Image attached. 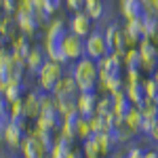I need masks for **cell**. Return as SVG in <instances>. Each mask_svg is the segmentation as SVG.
Here are the masks:
<instances>
[{
    "label": "cell",
    "mask_w": 158,
    "mask_h": 158,
    "mask_svg": "<svg viewBox=\"0 0 158 158\" xmlns=\"http://www.w3.org/2000/svg\"><path fill=\"white\" fill-rule=\"evenodd\" d=\"M72 74L78 82L80 91H97L99 86V68L97 61L91 57H82V59L74 61L72 65Z\"/></svg>",
    "instance_id": "cell-1"
},
{
    "label": "cell",
    "mask_w": 158,
    "mask_h": 158,
    "mask_svg": "<svg viewBox=\"0 0 158 158\" xmlns=\"http://www.w3.org/2000/svg\"><path fill=\"white\" fill-rule=\"evenodd\" d=\"M36 6L38 4L32 2V0H21L19 9L13 15V19H15V23L19 27V32L25 34V36H30V38L40 30V23H38V17H36Z\"/></svg>",
    "instance_id": "cell-2"
},
{
    "label": "cell",
    "mask_w": 158,
    "mask_h": 158,
    "mask_svg": "<svg viewBox=\"0 0 158 158\" xmlns=\"http://www.w3.org/2000/svg\"><path fill=\"white\" fill-rule=\"evenodd\" d=\"M65 74V70H63V63H57V61H47L44 63V68L38 72L36 80H38V86L42 89V91H49V93H53V89H55V85L61 80V76Z\"/></svg>",
    "instance_id": "cell-3"
},
{
    "label": "cell",
    "mask_w": 158,
    "mask_h": 158,
    "mask_svg": "<svg viewBox=\"0 0 158 158\" xmlns=\"http://www.w3.org/2000/svg\"><path fill=\"white\" fill-rule=\"evenodd\" d=\"M85 47H86V57L91 59H103L110 55V47H108V40H106V34L101 30H93L89 38L85 40Z\"/></svg>",
    "instance_id": "cell-4"
},
{
    "label": "cell",
    "mask_w": 158,
    "mask_h": 158,
    "mask_svg": "<svg viewBox=\"0 0 158 158\" xmlns=\"http://www.w3.org/2000/svg\"><path fill=\"white\" fill-rule=\"evenodd\" d=\"M122 57H124V53H110L108 57L97 61L99 82H103L106 78H112V76H122V70H124Z\"/></svg>",
    "instance_id": "cell-5"
},
{
    "label": "cell",
    "mask_w": 158,
    "mask_h": 158,
    "mask_svg": "<svg viewBox=\"0 0 158 158\" xmlns=\"http://www.w3.org/2000/svg\"><path fill=\"white\" fill-rule=\"evenodd\" d=\"M139 55H141V63H143V72L154 74L158 68V44L152 38H146L143 42H139Z\"/></svg>",
    "instance_id": "cell-6"
},
{
    "label": "cell",
    "mask_w": 158,
    "mask_h": 158,
    "mask_svg": "<svg viewBox=\"0 0 158 158\" xmlns=\"http://www.w3.org/2000/svg\"><path fill=\"white\" fill-rule=\"evenodd\" d=\"M97 101L99 95L97 91H80L78 97H76V108H78V114L82 118H91L97 114Z\"/></svg>",
    "instance_id": "cell-7"
},
{
    "label": "cell",
    "mask_w": 158,
    "mask_h": 158,
    "mask_svg": "<svg viewBox=\"0 0 158 158\" xmlns=\"http://www.w3.org/2000/svg\"><path fill=\"white\" fill-rule=\"evenodd\" d=\"M0 93L9 103H15V101H21L27 95V85H25L23 78H15V80L0 85Z\"/></svg>",
    "instance_id": "cell-8"
},
{
    "label": "cell",
    "mask_w": 158,
    "mask_h": 158,
    "mask_svg": "<svg viewBox=\"0 0 158 158\" xmlns=\"http://www.w3.org/2000/svg\"><path fill=\"white\" fill-rule=\"evenodd\" d=\"M63 53H65V59L68 61H78L86 57V47H85V38L68 34L63 40Z\"/></svg>",
    "instance_id": "cell-9"
},
{
    "label": "cell",
    "mask_w": 158,
    "mask_h": 158,
    "mask_svg": "<svg viewBox=\"0 0 158 158\" xmlns=\"http://www.w3.org/2000/svg\"><path fill=\"white\" fill-rule=\"evenodd\" d=\"M19 152H21L23 158H49V154H51L49 150H47V146L38 137H34L32 133L25 137V141L21 143Z\"/></svg>",
    "instance_id": "cell-10"
},
{
    "label": "cell",
    "mask_w": 158,
    "mask_h": 158,
    "mask_svg": "<svg viewBox=\"0 0 158 158\" xmlns=\"http://www.w3.org/2000/svg\"><path fill=\"white\" fill-rule=\"evenodd\" d=\"M70 34H74V36H80V38H89V34L93 32V19L86 15L85 11H78L74 13V17L70 19Z\"/></svg>",
    "instance_id": "cell-11"
},
{
    "label": "cell",
    "mask_w": 158,
    "mask_h": 158,
    "mask_svg": "<svg viewBox=\"0 0 158 158\" xmlns=\"http://www.w3.org/2000/svg\"><path fill=\"white\" fill-rule=\"evenodd\" d=\"M122 30H124V36H127L129 47H139V42H143L148 38L146 30H143V17L141 19H133V21H124Z\"/></svg>",
    "instance_id": "cell-12"
},
{
    "label": "cell",
    "mask_w": 158,
    "mask_h": 158,
    "mask_svg": "<svg viewBox=\"0 0 158 158\" xmlns=\"http://www.w3.org/2000/svg\"><path fill=\"white\" fill-rule=\"evenodd\" d=\"M70 34V25L61 17H53V21L47 25L44 30V40H53V42H63L65 36Z\"/></svg>",
    "instance_id": "cell-13"
},
{
    "label": "cell",
    "mask_w": 158,
    "mask_h": 158,
    "mask_svg": "<svg viewBox=\"0 0 158 158\" xmlns=\"http://www.w3.org/2000/svg\"><path fill=\"white\" fill-rule=\"evenodd\" d=\"M118 9L124 21H133V19H141L146 15L143 2L141 0H118Z\"/></svg>",
    "instance_id": "cell-14"
},
{
    "label": "cell",
    "mask_w": 158,
    "mask_h": 158,
    "mask_svg": "<svg viewBox=\"0 0 158 158\" xmlns=\"http://www.w3.org/2000/svg\"><path fill=\"white\" fill-rule=\"evenodd\" d=\"M61 122H63V116H61V112L55 106L40 110V114H38V118H36L38 127H47V129H55V131H59Z\"/></svg>",
    "instance_id": "cell-15"
},
{
    "label": "cell",
    "mask_w": 158,
    "mask_h": 158,
    "mask_svg": "<svg viewBox=\"0 0 158 158\" xmlns=\"http://www.w3.org/2000/svg\"><path fill=\"white\" fill-rule=\"evenodd\" d=\"M49 61L47 57V53L42 47H32V51L27 53V57H25V68H27V72L38 76V72L44 68V63Z\"/></svg>",
    "instance_id": "cell-16"
},
{
    "label": "cell",
    "mask_w": 158,
    "mask_h": 158,
    "mask_svg": "<svg viewBox=\"0 0 158 158\" xmlns=\"http://www.w3.org/2000/svg\"><path fill=\"white\" fill-rule=\"evenodd\" d=\"M133 101L129 99L127 95V91H118V93H112V112L116 114V116H120L122 120L129 116V112L133 110Z\"/></svg>",
    "instance_id": "cell-17"
},
{
    "label": "cell",
    "mask_w": 158,
    "mask_h": 158,
    "mask_svg": "<svg viewBox=\"0 0 158 158\" xmlns=\"http://www.w3.org/2000/svg\"><path fill=\"white\" fill-rule=\"evenodd\" d=\"M78 122H80V114L78 112H72V114L63 116V122H61V127H59V135L65 137V139L76 141L78 139Z\"/></svg>",
    "instance_id": "cell-18"
},
{
    "label": "cell",
    "mask_w": 158,
    "mask_h": 158,
    "mask_svg": "<svg viewBox=\"0 0 158 158\" xmlns=\"http://www.w3.org/2000/svg\"><path fill=\"white\" fill-rule=\"evenodd\" d=\"M141 110V118H143V127H141V133H150V129L156 124L158 120V106L156 101H152V99H148L143 106H139Z\"/></svg>",
    "instance_id": "cell-19"
},
{
    "label": "cell",
    "mask_w": 158,
    "mask_h": 158,
    "mask_svg": "<svg viewBox=\"0 0 158 158\" xmlns=\"http://www.w3.org/2000/svg\"><path fill=\"white\" fill-rule=\"evenodd\" d=\"M124 91H127V95L129 99L133 101V106H143L148 101V91H146V78L143 80H139V82H127L124 86Z\"/></svg>",
    "instance_id": "cell-20"
},
{
    "label": "cell",
    "mask_w": 158,
    "mask_h": 158,
    "mask_svg": "<svg viewBox=\"0 0 158 158\" xmlns=\"http://www.w3.org/2000/svg\"><path fill=\"white\" fill-rule=\"evenodd\" d=\"M40 110H42V106H40V91L38 89L27 91V95L23 97V114L27 118H34L36 120Z\"/></svg>",
    "instance_id": "cell-21"
},
{
    "label": "cell",
    "mask_w": 158,
    "mask_h": 158,
    "mask_svg": "<svg viewBox=\"0 0 158 158\" xmlns=\"http://www.w3.org/2000/svg\"><path fill=\"white\" fill-rule=\"evenodd\" d=\"M78 93H80V89H78V82H76L72 72L63 74L61 80L53 89V95H78Z\"/></svg>",
    "instance_id": "cell-22"
},
{
    "label": "cell",
    "mask_w": 158,
    "mask_h": 158,
    "mask_svg": "<svg viewBox=\"0 0 158 158\" xmlns=\"http://www.w3.org/2000/svg\"><path fill=\"white\" fill-rule=\"evenodd\" d=\"M122 63H124V72H143V63H141V55L137 47H129L124 51Z\"/></svg>",
    "instance_id": "cell-23"
},
{
    "label": "cell",
    "mask_w": 158,
    "mask_h": 158,
    "mask_svg": "<svg viewBox=\"0 0 158 158\" xmlns=\"http://www.w3.org/2000/svg\"><path fill=\"white\" fill-rule=\"evenodd\" d=\"M30 133L34 135V137H38L44 146H47V150H53L55 148V143H57V137H59V131H55V129H47V127H34Z\"/></svg>",
    "instance_id": "cell-24"
},
{
    "label": "cell",
    "mask_w": 158,
    "mask_h": 158,
    "mask_svg": "<svg viewBox=\"0 0 158 158\" xmlns=\"http://www.w3.org/2000/svg\"><path fill=\"white\" fill-rule=\"evenodd\" d=\"M42 49L47 53V57L51 61H57V63H70L65 59V53H63V42H53V40H42Z\"/></svg>",
    "instance_id": "cell-25"
},
{
    "label": "cell",
    "mask_w": 158,
    "mask_h": 158,
    "mask_svg": "<svg viewBox=\"0 0 158 158\" xmlns=\"http://www.w3.org/2000/svg\"><path fill=\"white\" fill-rule=\"evenodd\" d=\"M53 97H55V108L61 112V116L78 112V108H76V97L78 95H53Z\"/></svg>",
    "instance_id": "cell-26"
},
{
    "label": "cell",
    "mask_w": 158,
    "mask_h": 158,
    "mask_svg": "<svg viewBox=\"0 0 158 158\" xmlns=\"http://www.w3.org/2000/svg\"><path fill=\"white\" fill-rule=\"evenodd\" d=\"M72 150H74V141H72V139H65V137H61V135H59L55 148L51 150L49 158H70Z\"/></svg>",
    "instance_id": "cell-27"
},
{
    "label": "cell",
    "mask_w": 158,
    "mask_h": 158,
    "mask_svg": "<svg viewBox=\"0 0 158 158\" xmlns=\"http://www.w3.org/2000/svg\"><path fill=\"white\" fill-rule=\"evenodd\" d=\"M110 137H112V141H114L116 146H122V143H129V141L135 137V133L124 124V122H122V124L114 127V129L110 131Z\"/></svg>",
    "instance_id": "cell-28"
},
{
    "label": "cell",
    "mask_w": 158,
    "mask_h": 158,
    "mask_svg": "<svg viewBox=\"0 0 158 158\" xmlns=\"http://www.w3.org/2000/svg\"><path fill=\"white\" fill-rule=\"evenodd\" d=\"M9 47H11L13 53H19L21 57H27V53L32 51V42H30V36H25V34L19 32V34L9 42Z\"/></svg>",
    "instance_id": "cell-29"
},
{
    "label": "cell",
    "mask_w": 158,
    "mask_h": 158,
    "mask_svg": "<svg viewBox=\"0 0 158 158\" xmlns=\"http://www.w3.org/2000/svg\"><path fill=\"white\" fill-rule=\"evenodd\" d=\"M85 13L93 21H99V19L106 15V0H86L85 2Z\"/></svg>",
    "instance_id": "cell-30"
},
{
    "label": "cell",
    "mask_w": 158,
    "mask_h": 158,
    "mask_svg": "<svg viewBox=\"0 0 158 158\" xmlns=\"http://www.w3.org/2000/svg\"><path fill=\"white\" fill-rule=\"evenodd\" d=\"M124 124H127V127H129V129H131L135 135L141 133V127H143V118H141V110L137 108V106H135V108L129 112V116L124 118Z\"/></svg>",
    "instance_id": "cell-31"
},
{
    "label": "cell",
    "mask_w": 158,
    "mask_h": 158,
    "mask_svg": "<svg viewBox=\"0 0 158 158\" xmlns=\"http://www.w3.org/2000/svg\"><path fill=\"white\" fill-rule=\"evenodd\" d=\"M95 137V141H97L99 150H101V154H103V158L112 156V152H114V148H116V143L112 141V137H110V133H97L93 135Z\"/></svg>",
    "instance_id": "cell-32"
},
{
    "label": "cell",
    "mask_w": 158,
    "mask_h": 158,
    "mask_svg": "<svg viewBox=\"0 0 158 158\" xmlns=\"http://www.w3.org/2000/svg\"><path fill=\"white\" fill-rule=\"evenodd\" d=\"M143 30H146V36L156 40L158 36V15L154 13H146L143 15Z\"/></svg>",
    "instance_id": "cell-33"
},
{
    "label": "cell",
    "mask_w": 158,
    "mask_h": 158,
    "mask_svg": "<svg viewBox=\"0 0 158 158\" xmlns=\"http://www.w3.org/2000/svg\"><path fill=\"white\" fill-rule=\"evenodd\" d=\"M82 154H85V158H103V154H101V150H99L97 141H95V137H89L86 141H82Z\"/></svg>",
    "instance_id": "cell-34"
},
{
    "label": "cell",
    "mask_w": 158,
    "mask_h": 158,
    "mask_svg": "<svg viewBox=\"0 0 158 158\" xmlns=\"http://www.w3.org/2000/svg\"><path fill=\"white\" fill-rule=\"evenodd\" d=\"M112 112V93H106L99 95V101H97V114L103 116V114H110Z\"/></svg>",
    "instance_id": "cell-35"
},
{
    "label": "cell",
    "mask_w": 158,
    "mask_h": 158,
    "mask_svg": "<svg viewBox=\"0 0 158 158\" xmlns=\"http://www.w3.org/2000/svg\"><path fill=\"white\" fill-rule=\"evenodd\" d=\"M89 137H93L91 122H89V118H82L80 116V122H78V141H86Z\"/></svg>",
    "instance_id": "cell-36"
},
{
    "label": "cell",
    "mask_w": 158,
    "mask_h": 158,
    "mask_svg": "<svg viewBox=\"0 0 158 158\" xmlns=\"http://www.w3.org/2000/svg\"><path fill=\"white\" fill-rule=\"evenodd\" d=\"M146 91H148V99L158 101V80L154 76H148L146 78Z\"/></svg>",
    "instance_id": "cell-37"
},
{
    "label": "cell",
    "mask_w": 158,
    "mask_h": 158,
    "mask_svg": "<svg viewBox=\"0 0 158 158\" xmlns=\"http://www.w3.org/2000/svg\"><path fill=\"white\" fill-rule=\"evenodd\" d=\"M40 6L49 13V15H55L63 6V0H40Z\"/></svg>",
    "instance_id": "cell-38"
},
{
    "label": "cell",
    "mask_w": 158,
    "mask_h": 158,
    "mask_svg": "<svg viewBox=\"0 0 158 158\" xmlns=\"http://www.w3.org/2000/svg\"><path fill=\"white\" fill-rule=\"evenodd\" d=\"M11 124V112H2L0 114V141H4V133H6V127Z\"/></svg>",
    "instance_id": "cell-39"
},
{
    "label": "cell",
    "mask_w": 158,
    "mask_h": 158,
    "mask_svg": "<svg viewBox=\"0 0 158 158\" xmlns=\"http://www.w3.org/2000/svg\"><path fill=\"white\" fill-rule=\"evenodd\" d=\"M19 4H21V0H2V11L9 13V15H15Z\"/></svg>",
    "instance_id": "cell-40"
},
{
    "label": "cell",
    "mask_w": 158,
    "mask_h": 158,
    "mask_svg": "<svg viewBox=\"0 0 158 158\" xmlns=\"http://www.w3.org/2000/svg\"><path fill=\"white\" fill-rule=\"evenodd\" d=\"M124 158H146V150L139 148V146H131L129 150H127Z\"/></svg>",
    "instance_id": "cell-41"
},
{
    "label": "cell",
    "mask_w": 158,
    "mask_h": 158,
    "mask_svg": "<svg viewBox=\"0 0 158 158\" xmlns=\"http://www.w3.org/2000/svg\"><path fill=\"white\" fill-rule=\"evenodd\" d=\"M65 2V6L70 9V11L78 13V11H85V2L86 0H63Z\"/></svg>",
    "instance_id": "cell-42"
},
{
    "label": "cell",
    "mask_w": 158,
    "mask_h": 158,
    "mask_svg": "<svg viewBox=\"0 0 158 158\" xmlns=\"http://www.w3.org/2000/svg\"><path fill=\"white\" fill-rule=\"evenodd\" d=\"M124 76H127V78H124L127 82H139V80H143L141 72H127Z\"/></svg>",
    "instance_id": "cell-43"
},
{
    "label": "cell",
    "mask_w": 158,
    "mask_h": 158,
    "mask_svg": "<svg viewBox=\"0 0 158 158\" xmlns=\"http://www.w3.org/2000/svg\"><path fill=\"white\" fill-rule=\"evenodd\" d=\"M148 137H150L152 141H156V143H158V120H156V124H154V127L150 129V133H148Z\"/></svg>",
    "instance_id": "cell-44"
},
{
    "label": "cell",
    "mask_w": 158,
    "mask_h": 158,
    "mask_svg": "<svg viewBox=\"0 0 158 158\" xmlns=\"http://www.w3.org/2000/svg\"><path fill=\"white\" fill-rule=\"evenodd\" d=\"M146 158H158V148H150V150H146Z\"/></svg>",
    "instance_id": "cell-45"
},
{
    "label": "cell",
    "mask_w": 158,
    "mask_h": 158,
    "mask_svg": "<svg viewBox=\"0 0 158 158\" xmlns=\"http://www.w3.org/2000/svg\"><path fill=\"white\" fill-rule=\"evenodd\" d=\"M110 158H124V156H122V154H112Z\"/></svg>",
    "instance_id": "cell-46"
},
{
    "label": "cell",
    "mask_w": 158,
    "mask_h": 158,
    "mask_svg": "<svg viewBox=\"0 0 158 158\" xmlns=\"http://www.w3.org/2000/svg\"><path fill=\"white\" fill-rule=\"evenodd\" d=\"M154 9H156V13H158V0H154Z\"/></svg>",
    "instance_id": "cell-47"
},
{
    "label": "cell",
    "mask_w": 158,
    "mask_h": 158,
    "mask_svg": "<svg viewBox=\"0 0 158 158\" xmlns=\"http://www.w3.org/2000/svg\"><path fill=\"white\" fill-rule=\"evenodd\" d=\"M152 76H154V78H156V80H158V68H156V72L152 74Z\"/></svg>",
    "instance_id": "cell-48"
},
{
    "label": "cell",
    "mask_w": 158,
    "mask_h": 158,
    "mask_svg": "<svg viewBox=\"0 0 158 158\" xmlns=\"http://www.w3.org/2000/svg\"><path fill=\"white\" fill-rule=\"evenodd\" d=\"M0 158H15V156H0Z\"/></svg>",
    "instance_id": "cell-49"
},
{
    "label": "cell",
    "mask_w": 158,
    "mask_h": 158,
    "mask_svg": "<svg viewBox=\"0 0 158 158\" xmlns=\"http://www.w3.org/2000/svg\"><path fill=\"white\" fill-rule=\"evenodd\" d=\"M32 2H36V4H40V0H32Z\"/></svg>",
    "instance_id": "cell-50"
},
{
    "label": "cell",
    "mask_w": 158,
    "mask_h": 158,
    "mask_svg": "<svg viewBox=\"0 0 158 158\" xmlns=\"http://www.w3.org/2000/svg\"><path fill=\"white\" fill-rule=\"evenodd\" d=\"M154 42H156V44H158V36H156V40H154Z\"/></svg>",
    "instance_id": "cell-51"
},
{
    "label": "cell",
    "mask_w": 158,
    "mask_h": 158,
    "mask_svg": "<svg viewBox=\"0 0 158 158\" xmlns=\"http://www.w3.org/2000/svg\"><path fill=\"white\" fill-rule=\"evenodd\" d=\"M156 106H158V101H156Z\"/></svg>",
    "instance_id": "cell-52"
},
{
    "label": "cell",
    "mask_w": 158,
    "mask_h": 158,
    "mask_svg": "<svg viewBox=\"0 0 158 158\" xmlns=\"http://www.w3.org/2000/svg\"><path fill=\"white\" fill-rule=\"evenodd\" d=\"M156 148H158V143H156Z\"/></svg>",
    "instance_id": "cell-53"
}]
</instances>
